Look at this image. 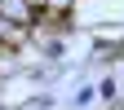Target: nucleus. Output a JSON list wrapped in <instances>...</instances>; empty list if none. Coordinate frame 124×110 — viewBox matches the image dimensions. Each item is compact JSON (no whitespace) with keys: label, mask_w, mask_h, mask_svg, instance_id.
I'll list each match as a JSON object with an SVG mask.
<instances>
[{"label":"nucleus","mask_w":124,"mask_h":110,"mask_svg":"<svg viewBox=\"0 0 124 110\" xmlns=\"http://www.w3.org/2000/svg\"><path fill=\"white\" fill-rule=\"evenodd\" d=\"M40 57L44 62H62V57H67V40H62V35H44L40 40Z\"/></svg>","instance_id":"f257e3e1"},{"label":"nucleus","mask_w":124,"mask_h":110,"mask_svg":"<svg viewBox=\"0 0 124 110\" xmlns=\"http://www.w3.org/2000/svg\"><path fill=\"white\" fill-rule=\"evenodd\" d=\"M98 97L102 101H115L120 97V79H115V75H102V79H98Z\"/></svg>","instance_id":"f03ea898"},{"label":"nucleus","mask_w":124,"mask_h":110,"mask_svg":"<svg viewBox=\"0 0 124 110\" xmlns=\"http://www.w3.org/2000/svg\"><path fill=\"white\" fill-rule=\"evenodd\" d=\"M93 97H98V88H89V84H84V88H80V92H75V106H89V101H93Z\"/></svg>","instance_id":"7ed1b4c3"}]
</instances>
